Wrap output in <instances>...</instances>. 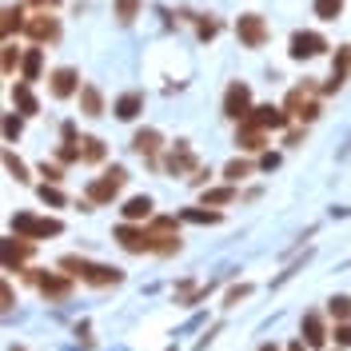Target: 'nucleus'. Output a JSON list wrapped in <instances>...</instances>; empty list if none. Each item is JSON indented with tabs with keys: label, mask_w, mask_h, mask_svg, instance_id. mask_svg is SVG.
<instances>
[{
	"label": "nucleus",
	"mask_w": 351,
	"mask_h": 351,
	"mask_svg": "<svg viewBox=\"0 0 351 351\" xmlns=\"http://www.w3.org/2000/svg\"><path fill=\"white\" fill-rule=\"evenodd\" d=\"M60 271H68L72 280H84V284H92V287H116L124 280L120 267L92 263V260H84V256H64V260H60Z\"/></svg>",
	"instance_id": "obj_1"
},
{
	"label": "nucleus",
	"mask_w": 351,
	"mask_h": 351,
	"mask_svg": "<svg viewBox=\"0 0 351 351\" xmlns=\"http://www.w3.org/2000/svg\"><path fill=\"white\" fill-rule=\"evenodd\" d=\"M124 184H128V168L112 164L100 180H92V184H88V199H92V204H112V199L120 196V188H124Z\"/></svg>",
	"instance_id": "obj_2"
},
{
	"label": "nucleus",
	"mask_w": 351,
	"mask_h": 351,
	"mask_svg": "<svg viewBox=\"0 0 351 351\" xmlns=\"http://www.w3.org/2000/svg\"><path fill=\"white\" fill-rule=\"evenodd\" d=\"M12 232L16 236H28V240H48V236H60L64 223L52 219V216H28V212H21V216L12 219Z\"/></svg>",
	"instance_id": "obj_3"
},
{
	"label": "nucleus",
	"mask_w": 351,
	"mask_h": 351,
	"mask_svg": "<svg viewBox=\"0 0 351 351\" xmlns=\"http://www.w3.org/2000/svg\"><path fill=\"white\" fill-rule=\"evenodd\" d=\"M148 236H152V252H160V256H172V252H180V228H176L172 216L152 219Z\"/></svg>",
	"instance_id": "obj_4"
},
{
	"label": "nucleus",
	"mask_w": 351,
	"mask_h": 351,
	"mask_svg": "<svg viewBox=\"0 0 351 351\" xmlns=\"http://www.w3.org/2000/svg\"><path fill=\"white\" fill-rule=\"evenodd\" d=\"M311 92H315L311 84H304V88H291V92H287V100H284V108L291 112L295 120H304V124H311V120L319 116V104L311 100Z\"/></svg>",
	"instance_id": "obj_5"
},
{
	"label": "nucleus",
	"mask_w": 351,
	"mask_h": 351,
	"mask_svg": "<svg viewBox=\"0 0 351 351\" xmlns=\"http://www.w3.org/2000/svg\"><path fill=\"white\" fill-rule=\"evenodd\" d=\"M236 36H240L243 48H263L267 44V24H263L260 12H243L236 21Z\"/></svg>",
	"instance_id": "obj_6"
},
{
	"label": "nucleus",
	"mask_w": 351,
	"mask_h": 351,
	"mask_svg": "<svg viewBox=\"0 0 351 351\" xmlns=\"http://www.w3.org/2000/svg\"><path fill=\"white\" fill-rule=\"evenodd\" d=\"M223 116H228V120H247V116H252V88L240 84V80L228 88V92H223Z\"/></svg>",
	"instance_id": "obj_7"
},
{
	"label": "nucleus",
	"mask_w": 351,
	"mask_h": 351,
	"mask_svg": "<svg viewBox=\"0 0 351 351\" xmlns=\"http://www.w3.org/2000/svg\"><path fill=\"white\" fill-rule=\"evenodd\" d=\"M32 284L40 287L44 300H68L72 295V276H56V271H32Z\"/></svg>",
	"instance_id": "obj_8"
},
{
	"label": "nucleus",
	"mask_w": 351,
	"mask_h": 351,
	"mask_svg": "<svg viewBox=\"0 0 351 351\" xmlns=\"http://www.w3.org/2000/svg\"><path fill=\"white\" fill-rule=\"evenodd\" d=\"M116 243H120L124 252H132V256H140V252H152V236H148V228H136L132 219L116 228Z\"/></svg>",
	"instance_id": "obj_9"
},
{
	"label": "nucleus",
	"mask_w": 351,
	"mask_h": 351,
	"mask_svg": "<svg viewBox=\"0 0 351 351\" xmlns=\"http://www.w3.org/2000/svg\"><path fill=\"white\" fill-rule=\"evenodd\" d=\"M291 60H311V56H319V52H328V40L319 36V32H291Z\"/></svg>",
	"instance_id": "obj_10"
},
{
	"label": "nucleus",
	"mask_w": 351,
	"mask_h": 351,
	"mask_svg": "<svg viewBox=\"0 0 351 351\" xmlns=\"http://www.w3.org/2000/svg\"><path fill=\"white\" fill-rule=\"evenodd\" d=\"M24 32H28L36 44H56V40H60V21H56V16H48V8H44L40 16H32V21L24 24Z\"/></svg>",
	"instance_id": "obj_11"
},
{
	"label": "nucleus",
	"mask_w": 351,
	"mask_h": 351,
	"mask_svg": "<svg viewBox=\"0 0 351 351\" xmlns=\"http://www.w3.org/2000/svg\"><path fill=\"white\" fill-rule=\"evenodd\" d=\"M28 252H32V240L12 232V240H4V271H24Z\"/></svg>",
	"instance_id": "obj_12"
},
{
	"label": "nucleus",
	"mask_w": 351,
	"mask_h": 351,
	"mask_svg": "<svg viewBox=\"0 0 351 351\" xmlns=\"http://www.w3.org/2000/svg\"><path fill=\"white\" fill-rule=\"evenodd\" d=\"M80 88H84V84H80V76H76L72 68H56V72L48 76V92H52L56 100H68V96H76Z\"/></svg>",
	"instance_id": "obj_13"
},
{
	"label": "nucleus",
	"mask_w": 351,
	"mask_h": 351,
	"mask_svg": "<svg viewBox=\"0 0 351 351\" xmlns=\"http://www.w3.org/2000/svg\"><path fill=\"white\" fill-rule=\"evenodd\" d=\"M247 120H252V124H260V128H267V132H280V128H287L291 112H287V108H271V104H260V108H252Z\"/></svg>",
	"instance_id": "obj_14"
},
{
	"label": "nucleus",
	"mask_w": 351,
	"mask_h": 351,
	"mask_svg": "<svg viewBox=\"0 0 351 351\" xmlns=\"http://www.w3.org/2000/svg\"><path fill=\"white\" fill-rule=\"evenodd\" d=\"M236 144H240L243 152H260L263 144H267V128H260V124H252V120H240V132H236Z\"/></svg>",
	"instance_id": "obj_15"
},
{
	"label": "nucleus",
	"mask_w": 351,
	"mask_h": 351,
	"mask_svg": "<svg viewBox=\"0 0 351 351\" xmlns=\"http://www.w3.org/2000/svg\"><path fill=\"white\" fill-rule=\"evenodd\" d=\"M304 343H307L311 351L328 343V328H324V319H319L315 311H307V315H304Z\"/></svg>",
	"instance_id": "obj_16"
},
{
	"label": "nucleus",
	"mask_w": 351,
	"mask_h": 351,
	"mask_svg": "<svg viewBox=\"0 0 351 351\" xmlns=\"http://www.w3.org/2000/svg\"><path fill=\"white\" fill-rule=\"evenodd\" d=\"M160 144H164V136H160L156 128H144V132H136V136H132V148H136L140 156H148V160H156Z\"/></svg>",
	"instance_id": "obj_17"
},
{
	"label": "nucleus",
	"mask_w": 351,
	"mask_h": 351,
	"mask_svg": "<svg viewBox=\"0 0 351 351\" xmlns=\"http://www.w3.org/2000/svg\"><path fill=\"white\" fill-rule=\"evenodd\" d=\"M348 68H351V52L339 48V52H335V64H331V80L324 84V92H339L343 80H348Z\"/></svg>",
	"instance_id": "obj_18"
},
{
	"label": "nucleus",
	"mask_w": 351,
	"mask_h": 351,
	"mask_svg": "<svg viewBox=\"0 0 351 351\" xmlns=\"http://www.w3.org/2000/svg\"><path fill=\"white\" fill-rule=\"evenodd\" d=\"M21 28H24V4H8L4 8V21H0L4 40H12V32H21Z\"/></svg>",
	"instance_id": "obj_19"
},
{
	"label": "nucleus",
	"mask_w": 351,
	"mask_h": 351,
	"mask_svg": "<svg viewBox=\"0 0 351 351\" xmlns=\"http://www.w3.org/2000/svg\"><path fill=\"white\" fill-rule=\"evenodd\" d=\"M140 108H144V96H140V92H124V96L116 100V116H120V120H136Z\"/></svg>",
	"instance_id": "obj_20"
},
{
	"label": "nucleus",
	"mask_w": 351,
	"mask_h": 351,
	"mask_svg": "<svg viewBox=\"0 0 351 351\" xmlns=\"http://www.w3.org/2000/svg\"><path fill=\"white\" fill-rule=\"evenodd\" d=\"M80 112H84V116H100V112H104V96H100V88H92V84L80 88Z\"/></svg>",
	"instance_id": "obj_21"
},
{
	"label": "nucleus",
	"mask_w": 351,
	"mask_h": 351,
	"mask_svg": "<svg viewBox=\"0 0 351 351\" xmlns=\"http://www.w3.org/2000/svg\"><path fill=\"white\" fill-rule=\"evenodd\" d=\"M188 168H196V156H192V148H188V144H180V148L168 156V172L180 176V172H188Z\"/></svg>",
	"instance_id": "obj_22"
},
{
	"label": "nucleus",
	"mask_w": 351,
	"mask_h": 351,
	"mask_svg": "<svg viewBox=\"0 0 351 351\" xmlns=\"http://www.w3.org/2000/svg\"><path fill=\"white\" fill-rule=\"evenodd\" d=\"M80 160L84 164H100L104 160V140L100 136H80Z\"/></svg>",
	"instance_id": "obj_23"
},
{
	"label": "nucleus",
	"mask_w": 351,
	"mask_h": 351,
	"mask_svg": "<svg viewBox=\"0 0 351 351\" xmlns=\"http://www.w3.org/2000/svg\"><path fill=\"white\" fill-rule=\"evenodd\" d=\"M120 212H124V219H132V223H136V219H148L152 216V199L148 196H132Z\"/></svg>",
	"instance_id": "obj_24"
},
{
	"label": "nucleus",
	"mask_w": 351,
	"mask_h": 351,
	"mask_svg": "<svg viewBox=\"0 0 351 351\" xmlns=\"http://www.w3.org/2000/svg\"><path fill=\"white\" fill-rule=\"evenodd\" d=\"M40 64H44L40 48H28V56H24V64H21V80H24V84L40 80Z\"/></svg>",
	"instance_id": "obj_25"
},
{
	"label": "nucleus",
	"mask_w": 351,
	"mask_h": 351,
	"mask_svg": "<svg viewBox=\"0 0 351 351\" xmlns=\"http://www.w3.org/2000/svg\"><path fill=\"white\" fill-rule=\"evenodd\" d=\"M12 100H16V108H21L24 116H36V112H40V104H36V96L28 92V84H16V88H12Z\"/></svg>",
	"instance_id": "obj_26"
},
{
	"label": "nucleus",
	"mask_w": 351,
	"mask_h": 351,
	"mask_svg": "<svg viewBox=\"0 0 351 351\" xmlns=\"http://www.w3.org/2000/svg\"><path fill=\"white\" fill-rule=\"evenodd\" d=\"M236 199V188L228 184V188H208L204 192V208H223V204H232Z\"/></svg>",
	"instance_id": "obj_27"
},
{
	"label": "nucleus",
	"mask_w": 351,
	"mask_h": 351,
	"mask_svg": "<svg viewBox=\"0 0 351 351\" xmlns=\"http://www.w3.org/2000/svg\"><path fill=\"white\" fill-rule=\"evenodd\" d=\"M328 315L335 319V324H348L351 319V300L348 295H331L328 300Z\"/></svg>",
	"instance_id": "obj_28"
},
{
	"label": "nucleus",
	"mask_w": 351,
	"mask_h": 351,
	"mask_svg": "<svg viewBox=\"0 0 351 351\" xmlns=\"http://www.w3.org/2000/svg\"><path fill=\"white\" fill-rule=\"evenodd\" d=\"M311 8H315V16H319V21H335V16L343 12V0H315Z\"/></svg>",
	"instance_id": "obj_29"
},
{
	"label": "nucleus",
	"mask_w": 351,
	"mask_h": 351,
	"mask_svg": "<svg viewBox=\"0 0 351 351\" xmlns=\"http://www.w3.org/2000/svg\"><path fill=\"white\" fill-rule=\"evenodd\" d=\"M140 4H144V0H116V16H120V24L136 21V16H140Z\"/></svg>",
	"instance_id": "obj_30"
},
{
	"label": "nucleus",
	"mask_w": 351,
	"mask_h": 351,
	"mask_svg": "<svg viewBox=\"0 0 351 351\" xmlns=\"http://www.w3.org/2000/svg\"><path fill=\"white\" fill-rule=\"evenodd\" d=\"M0 64H4V76H12V72H16V64H24V60H21V48H16L12 40H4V60H0Z\"/></svg>",
	"instance_id": "obj_31"
},
{
	"label": "nucleus",
	"mask_w": 351,
	"mask_h": 351,
	"mask_svg": "<svg viewBox=\"0 0 351 351\" xmlns=\"http://www.w3.org/2000/svg\"><path fill=\"white\" fill-rule=\"evenodd\" d=\"M223 176H228V184H240L243 176H252V164H247V160H232V164L223 168Z\"/></svg>",
	"instance_id": "obj_32"
},
{
	"label": "nucleus",
	"mask_w": 351,
	"mask_h": 351,
	"mask_svg": "<svg viewBox=\"0 0 351 351\" xmlns=\"http://www.w3.org/2000/svg\"><path fill=\"white\" fill-rule=\"evenodd\" d=\"M4 168H8V176H12V180H21V184L28 180V168H24V164H21L12 152H4Z\"/></svg>",
	"instance_id": "obj_33"
},
{
	"label": "nucleus",
	"mask_w": 351,
	"mask_h": 351,
	"mask_svg": "<svg viewBox=\"0 0 351 351\" xmlns=\"http://www.w3.org/2000/svg\"><path fill=\"white\" fill-rule=\"evenodd\" d=\"M184 219H192V223H219V212H199V208H192V212H184Z\"/></svg>",
	"instance_id": "obj_34"
},
{
	"label": "nucleus",
	"mask_w": 351,
	"mask_h": 351,
	"mask_svg": "<svg viewBox=\"0 0 351 351\" xmlns=\"http://www.w3.org/2000/svg\"><path fill=\"white\" fill-rule=\"evenodd\" d=\"M40 199H44V204H52V208H64V196H60L52 184H44V188H40Z\"/></svg>",
	"instance_id": "obj_35"
},
{
	"label": "nucleus",
	"mask_w": 351,
	"mask_h": 351,
	"mask_svg": "<svg viewBox=\"0 0 351 351\" xmlns=\"http://www.w3.org/2000/svg\"><path fill=\"white\" fill-rule=\"evenodd\" d=\"M40 176H44V184H56V180H64V172H60L56 164H48V160L40 164Z\"/></svg>",
	"instance_id": "obj_36"
},
{
	"label": "nucleus",
	"mask_w": 351,
	"mask_h": 351,
	"mask_svg": "<svg viewBox=\"0 0 351 351\" xmlns=\"http://www.w3.org/2000/svg\"><path fill=\"white\" fill-rule=\"evenodd\" d=\"M247 295H252V284H240V287H232V291H228V307H236L240 300H247Z\"/></svg>",
	"instance_id": "obj_37"
},
{
	"label": "nucleus",
	"mask_w": 351,
	"mask_h": 351,
	"mask_svg": "<svg viewBox=\"0 0 351 351\" xmlns=\"http://www.w3.org/2000/svg\"><path fill=\"white\" fill-rule=\"evenodd\" d=\"M331 335H335V343H339V348H351V324H335Z\"/></svg>",
	"instance_id": "obj_38"
},
{
	"label": "nucleus",
	"mask_w": 351,
	"mask_h": 351,
	"mask_svg": "<svg viewBox=\"0 0 351 351\" xmlns=\"http://www.w3.org/2000/svg\"><path fill=\"white\" fill-rule=\"evenodd\" d=\"M16 136H21V120L8 112V116H4V140H16Z\"/></svg>",
	"instance_id": "obj_39"
},
{
	"label": "nucleus",
	"mask_w": 351,
	"mask_h": 351,
	"mask_svg": "<svg viewBox=\"0 0 351 351\" xmlns=\"http://www.w3.org/2000/svg\"><path fill=\"white\" fill-rule=\"evenodd\" d=\"M12 300H16V295H12V284L4 280V284H0V307H4V311H12Z\"/></svg>",
	"instance_id": "obj_40"
},
{
	"label": "nucleus",
	"mask_w": 351,
	"mask_h": 351,
	"mask_svg": "<svg viewBox=\"0 0 351 351\" xmlns=\"http://www.w3.org/2000/svg\"><path fill=\"white\" fill-rule=\"evenodd\" d=\"M216 32H219V21H212V16H208V21H199V36H204V40H212Z\"/></svg>",
	"instance_id": "obj_41"
},
{
	"label": "nucleus",
	"mask_w": 351,
	"mask_h": 351,
	"mask_svg": "<svg viewBox=\"0 0 351 351\" xmlns=\"http://www.w3.org/2000/svg\"><path fill=\"white\" fill-rule=\"evenodd\" d=\"M28 4H36V8H56L60 0H28Z\"/></svg>",
	"instance_id": "obj_42"
},
{
	"label": "nucleus",
	"mask_w": 351,
	"mask_h": 351,
	"mask_svg": "<svg viewBox=\"0 0 351 351\" xmlns=\"http://www.w3.org/2000/svg\"><path fill=\"white\" fill-rule=\"evenodd\" d=\"M287 351H311V348H307L304 339H300V343H291V348H287Z\"/></svg>",
	"instance_id": "obj_43"
},
{
	"label": "nucleus",
	"mask_w": 351,
	"mask_h": 351,
	"mask_svg": "<svg viewBox=\"0 0 351 351\" xmlns=\"http://www.w3.org/2000/svg\"><path fill=\"white\" fill-rule=\"evenodd\" d=\"M260 351H280V348H271V343H263V348Z\"/></svg>",
	"instance_id": "obj_44"
},
{
	"label": "nucleus",
	"mask_w": 351,
	"mask_h": 351,
	"mask_svg": "<svg viewBox=\"0 0 351 351\" xmlns=\"http://www.w3.org/2000/svg\"><path fill=\"white\" fill-rule=\"evenodd\" d=\"M12 351H24V348H12Z\"/></svg>",
	"instance_id": "obj_45"
}]
</instances>
